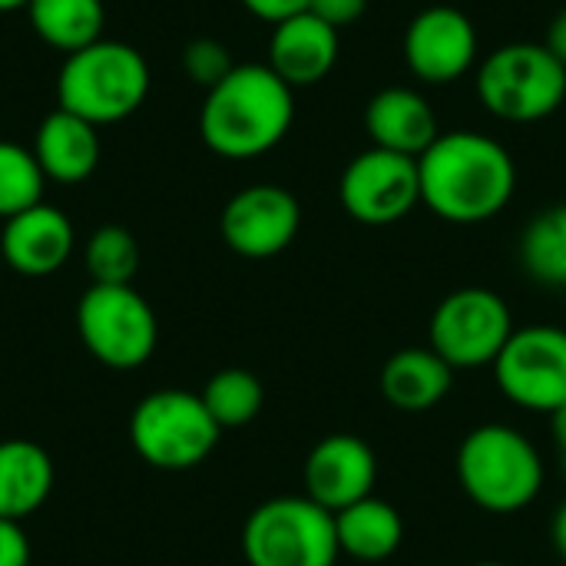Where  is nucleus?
<instances>
[{
	"mask_svg": "<svg viewBox=\"0 0 566 566\" xmlns=\"http://www.w3.org/2000/svg\"><path fill=\"white\" fill-rule=\"evenodd\" d=\"M83 348L113 371L143 368L159 342L153 305L133 285H90L76 305Z\"/></svg>",
	"mask_w": 566,
	"mask_h": 566,
	"instance_id": "nucleus-8",
	"label": "nucleus"
},
{
	"mask_svg": "<svg viewBox=\"0 0 566 566\" xmlns=\"http://www.w3.org/2000/svg\"><path fill=\"white\" fill-rule=\"evenodd\" d=\"M27 17L36 36L66 56L103 40L106 23L103 0H30Z\"/></svg>",
	"mask_w": 566,
	"mask_h": 566,
	"instance_id": "nucleus-22",
	"label": "nucleus"
},
{
	"mask_svg": "<svg viewBox=\"0 0 566 566\" xmlns=\"http://www.w3.org/2000/svg\"><path fill=\"white\" fill-rule=\"evenodd\" d=\"M478 60V30L458 7H428L405 30L408 70L434 86L461 80Z\"/></svg>",
	"mask_w": 566,
	"mask_h": 566,
	"instance_id": "nucleus-13",
	"label": "nucleus"
},
{
	"mask_svg": "<svg viewBox=\"0 0 566 566\" xmlns=\"http://www.w3.org/2000/svg\"><path fill=\"white\" fill-rule=\"evenodd\" d=\"M461 491L488 514H517L544 488V461L527 434L511 424H481L458 448Z\"/></svg>",
	"mask_w": 566,
	"mask_h": 566,
	"instance_id": "nucleus-3",
	"label": "nucleus"
},
{
	"mask_svg": "<svg viewBox=\"0 0 566 566\" xmlns=\"http://www.w3.org/2000/svg\"><path fill=\"white\" fill-rule=\"evenodd\" d=\"M249 566H335L342 557L335 514L312 497H272L242 527Z\"/></svg>",
	"mask_w": 566,
	"mask_h": 566,
	"instance_id": "nucleus-7",
	"label": "nucleus"
},
{
	"mask_svg": "<svg viewBox=\"0 0 566 566\" xmlns=\"http://www.w3.org/2000/svg\"><path fill=\"white\" fill-rule=\"evenodd\" d=\"M564 295H566V289H564Z\"/></svg>",
	"mask_w": 566,
	"mask_h": 566,
	"instance_id": "nucleus-37",
	"label": "nucleus"
},
{
	"mask_svg": "<svg viewBox=\"0 0 566 566\" xmlns=\"http://www.w3.org/2000/svg\"><path fill=\"white\" fill-rule=\"evenodd\" d=\"M338 30L315 13L302 10L272 27L269 40V66L295 90L322 83L338 63Z\"/></svg>",
	"mask_w": 566,
	"mask_h": 566,
	"instance_id": "nucleus-16",
	"label": "nucleus"
},
{
	"mask_svg": "<svg viewBox=\"0 0 566 566\" xmlns=\"http://www.w3.org/2000/svg\"><path fill=\"white\" fill-rule=\"evenodd\" d=\"M76 235L73 222L46 202H36L33 209H23L20 216L3 222L0 232V252L3 262L27 279H43L60 272L73 255Z\"/></svg>",
	"mask_w": 566,
	"mask_h": 566,
	"instance_id": "nucleus-15",
	"label": "nucleus"
},
{
	"mask_svg": "<svg viewBox=\"0 0 566 566\" xmlns=\"http://www.w3.org/2000/svg\"><path fill=\"white\" fill-rule=\"evenodd\" d=\"M83 262L93 285H133L139 272L136 235L123 226H99L83 249Z\"/></svg>",
	"mask_w": 566,
	"mask_h": 566,
	"instance_id": "nucleus-25",
	"label": "nucleus"
},
{
	"mask_svg": "<svg viewBox=\"0 0 566 566\" xmlns=\"http://www.w3.org/2000/svg\"><path fill=\"white\" fill-rule=\"evenodd\" d=\"M521 265L534 282L566 289V206H551L527 222L521 235Z\"/></svg>",
	"mask_w": 566,
	"mask_h": 566,
	"instance_id": "nucleus-23",
	"label": "nucleus"
},
{
	"mask_svg": "<svg viewBox=\"0 0 566 566\" xmlns=\"http://www.w3.org/2000/svg\"><path fill=\"white\" fill-rule=\"evenodd\" d=\"M295 119V90L269 63H235L206 90L199 136L222 159H259L275 149Z\"/></svg>",
	"mask_w": 566,
	"mask_h": 566,
	"instance_id": "nucleus-2",
	"label": "nucleus"
},
{
	"mask_svg": "<svg viewBox=\"0 0 566 566\" xmlns=\"http://www.w3.org/2000/svg\"><path fill=\"white\" fill-rule=\"evenodd\" d=\"M365 10H368V0H308V13L332 23L335 30L358 23L365 17Z\"/></svg>",
	"mask_w": 566,
	"mask_h": 566,
	"instance_id": "nucleus-28",
	"label": "nucleus"
},
{
	"mask_svg": "<svg viewBox=\"0 0 566 566\" xmlns=\"http://www.w3.org/2000/svg\"><path fill=\"white\" fill-rule=\"evenodd\" d=\"M544 46L566 66V7L551 20V30H547V43Z\"/></svg>",
	"mask_w": 566,
	"mask_h": 566,
	"instance_id": "nucleus-31",
	"label": "nucleus"
},
{
	"mask_svg": "<svg viewBox=\"0 0 566 566\" xmlns=\"http://www.w3.org/2000/svg\"><path fill=\"white\" fill-rule=\"evenodd\" d=\"M560 461H564V474H566V458H560Z\"/></svg>",
	"mask_w": 566,
	"mask_h": 566,
	"instance_id": "nucleus-36",
	"label": "nucleus"
},
{
	"mask_svg": "<svg viewBox=\"0 0 566 566\" xmlns=\"http://www.w3.org/2000/svg\"><path fill=\"white\" fill-rule=\"evenodd\" d=\"M43 169L33 156V149H23L20 143L0 139V219H13L23 209H33L43 202Z\"/></svg>",
	"mask_w": 566,
	"mask_h": 566,
	"instance_id": "nucleus-26",
	"label": "nucleus"
},
{
	"mask_svg": "<svg viewBox=\"0 0 566 566\" xmlns=\"http://www.w3.org/2000/svg\"><path fill=\"white\" fill-rule=\"evenodd\" d=\"M551 537H554V547H557V554L566 560V501L557 507V514H554V524H551Z\"/></svg>",
	"mask_w": 566,
	"mask_h": 566,
	"instance_id": "nucleus-32",
	"label": "nucleus"
},
{
	"mask_svg": "<svg viewBox=\"0 0 566 566\" xmlns=\"http://www.w3.org/2000/svg\"><path fill=\"white\" fill-rule=\"evenodd\" d=\"M454 385V368L431 348H401L381 365V398L401 415H424L438 408Z\"/></svg>",
	"mask_w": 566,
	"mask_h": 566,
	"instance_id": "nucleus-19",
	"label": "nucleus"
},
{
	"mask_svg": "<svg viewBox=\"0 0 566 566\" xmlns=\"http://www.w3.org/2000/svg\"><path fill=\"white\" fill-rule=\"evenodd\" d=\"M33 156L46 179L60 186H76L90 179L99 166V126L56 106L43 116L36 129Z\"/></svg>",
	"mask_w": 566,
	"mask_h": 566,
	"instance_id": "nucleus-18",
	"label": "nucleus"
},
{
	"mask_svg": "<svg viewBox=\"0 0 566 566\" xmlns=\"http://www.w3.org/2000/svg\"><path fill=\"white\" fill-rule=\"evenodd\" d=\"M421 202L444 222L478 226L507 209L517 189L514 156L484 133H441L421 156Z\"/></svg>",
	"mask_w": 566,
	"mask_h": 566,
	"instance_id": "nucleus-1",
	"label": "nucleus"
},
{
	"mask_svg": "<svg viewBox=\"0 0 566 566\" xmlns=\"http://www.w3.org/2000/svg\"><path fill=\"white\" fill-rule=\"evenodd\" d=\"M242 7H245L252 17H259V20H265V23L275 27V23L295 17V13L308 10V0H242Z\"/></svg>",
	"mask_w": 566,
	"mask_h": 566,
	"instance_id": "nucleus-30",
	"label": "nucleus"
},
{
	"mask_svg": "<svg viewBox=\"0 0 566 566\" xmlns=\"http://www.w3.org/2000/svg\"><path fill=\"white\" fill-rule=\"evenodd\" d=\"M365 129L378 149L411 156V159H418L441 136L434 106L418 90H408V86L378 90L368 99Z\"/></svg>",
	"mask_w": 566,
	"mask_h": 566,
	"instance_id": "nucleus-17",
	"label": "nucleus"
},
{
	"mask_svg": "<svg viewBox=\"0 0 566 566\" xmlns=\"http://www.w3.org/2000/svg\"><path fill=\"white\" fill-rule=\"evenodd\" d=\"M0 566H30V541L20 521L0 517Z\"/></svg>",
	"mask_w": 566,
	"mask_h": 566,
	"instance_id": "nucleus-29",
	"label": "nucleus"
},
{
	"mask_svg": "<svg viewBox=\"0 0 566 566\" xmlns=\"http://www.w3.org/2000/svg\"><path fill=\"white\" fill-rule=\"evenodd\" d=\"M338 199L361 226H395L421 206L418 159L371 146L345 166Z\"/></svg>",
	"mask_w": 566,
	"mask_h": 566,
	"instance_id": "nucleus-11",
	"label": "nucleus"
},
{
	"mask_svg": "<svg viewBox=\"0 0 566 566\" xmlns=\"http://www.w3.org/2000/svg\"><path fill=\"white\" fill-rule=\"evenodd\" d=\"M53 491V458L27 438L0 441V517L27 521Z\"/></svg>",
	"mask_w": 566,
	"mask_h": 566,
	"instance_id": "nucleus-20",
	"label": "nucleus"
},
{
	"mask_svg": "<svg viewBox=\"0 0 566 566\" xmlns=\"http://www.w3.org/2000/svg\"><path fill=\"white\" fill-rule=\"evenodd\" d=\"M335 534L345 557L361 564L388 560L405 541V521L395 504L378 501L375 494L335 514Z\"/></svg>",
	"mask_w": 566,
	"mask_h": 566,
	"instance_id": "nucleus-21",
	"label": "nucleus"
},
{
	"mask_svg": "<svg viewBox=\"0 0 566 566\" xmlns=\"http://www.w3.org/2000/svg\"><path fill=\"white\" fill-rule=\"evenodd\" d=\"M232 56H229V46L212 40V36H199L192 40L186 50H182V70L189 73L192 83L212 90L216 83H222L229 73H232Z\"/></svg>",
	"mask_w": 566,
	"mask_h": 566,
	"instance_id": "nucleus-27",
	"label": "nucleus"
},
{
	"mask_svg": "<svg viewBox=\"0 0 566 566\" xmlns=\"http://www.w3.org/2000/svg\"><path fill=\"white\" fill-rule=\"evenodd\" d=\"M497 388L524 411L554 415L566 405V328L524 325L491 365Z\"/></svg>",
	"mask_w": 566,
	"mask_h": 566,
	"instance_id": "nucleus-10",
	"label": "nucleus"
},
{
	"mask_svg": "<svg viewBox=\"0 0 566 566\" xmlns=\"http://www.w3.org/2000/svg\"><path fill=\"white\" fill-rule=\"evenodd\" d=\"M302 226L298 199L272 182L235 192L219 219L222 242L242 259H272L285 252Z\"/></svg>",
	"mask_w": 566,
	"mask_h": 566,
	"instance_id": "nucleus-12",
	"label": "nucleus"
},
{
	"mask_svg": "<svg viewBox=\"0 0 566 566\" xmlns=\"http://www.w3.org/2000/svg\"><path fill=\"white\" fill-rule=\"evenodd\" d=\"M30 0H0V13H10V10H27Z\"/></svg>",
	"mask_w": 566,
	"mask_h": 566,
	"instance_id": "nucleus-34",
	"label": "nucleus"
},
{
	"mask_svg": "<svg viewBox=\"0 0 566 566\" xmlns=\"http://www.w3.org/2000/svg\"><path fill=\"white\" fill-rule=\"evenodd\" d=\"M222 428L206 411L202 398L182 388L146 395L129 415V444L156 471L199 468L219 444Z\"/></svg>",
	"mask_w": 566,
	"mask_h": 566,
	"instance_id": "nucleus-6",
	"label": "nucleus"
},
{
	"mask_svg": "<svg viewBox=\"0 0 566 566\" xmlns=\"http://www.w3.org/2000/svg\"><path fill=\"white\" fill-rule=\"evenodd\" d=\"M199 398H202L206 411L212 415V421L222 431H229V428H245L262 415L265 388L245 368H222L206 381Z\"/></svg>",
	"mask_w": 566,
	"mask_h": 566,
	"instance_id": "nucleus-24",
	"label": "nucleus"
},
{
	"mask_svg": "<svg viewBox=\"0 0 566 566\" xmlns=\"http://www.w3.org/2000/svg\"><path fill=\"white\" fill-rule=\"evenodd\" d=\"M514 335V318L507 302L491 289H458L441 298L431 315L428 338L431 348L454 368L474 371L497 361Z\"/></svg>",
	"mask_w": 566,
	"mask_h": 566,
	"instance_id": "nucleus-9",
	"label": "nucleus"
},
{
	"mask_svg": "<svg viewBox=\"0 0 566 566\" xmlns=\"http://www.w3.org/2000/svg\"><path fill=\"white\" fill-rule=\"evenodd\" d=\"M149 96V66L143 53L119 40H96L70 53L56 76L60 109L109 126L133 116Z\"/></svg>",
	"mask_w": 566,
	"mask_h": 566,
	"instance_id": "nucleus-4",
	"label": "nucleus"
},
{
	"mask_svg": "<svg viewBox=\"0 0 566 566\" xmlns=\"http://www.w3.org/2000/svg\"><path fill=\"white\" fill-rule=\"evenodd\" d=\"M474 566H511V564H501V560H481V564Z\"/></svg>",
	"mask_w": 566,
	"mask_h": 566,
	"instance_id": "nucleus-35",
	"label": "nucleus"
},
{
	"mask_svg": "<svg viewBox=\"0 0 566 566\" xmlns=\"http://www.w3.org/2000/svg\"><path fill=\"white\" fill-rule=\"evenodd\" d=\"M478 99L504 123H541L566 103V66L544 43H504L478 66Z\"/></svg>",
	"mask_w": 566,
	"mask_h": 566,
	"instance_id": "nucleus-5",
	"label": "nucleus"
},
{
	"mask_svg": "<svg viewBox=\"0 0 566 566\" xmlns=\"http://www.w3.org/2000/svg\"><path fill=\"white\" fill-rule=\"evenodd\" d=\"M305 497L328 514H338L371 497L378 481V458L358 434H328L305 458Z\"/></svg>",
	"mask_w": 566,
	"mask_h": 566,
	"instance_id": "nucleus-14",
	"label": "nucleus"
},
{
	"mask_svg": "<svg viewBox=\"0 0 566 566\" xmlns=\"http://www.w3.org/2000/svg\"><path fill=\"white\" fill-rule=\"evenodd\" d=\"M551 431H554V444H557L560 458H566V405L551 415Z\"/></svg>",
	"mask_w": 566,
	"mask_h": 566,
	"instance_id": "nucleus-33",
	"label": "nucleus"
}]
</instances>
